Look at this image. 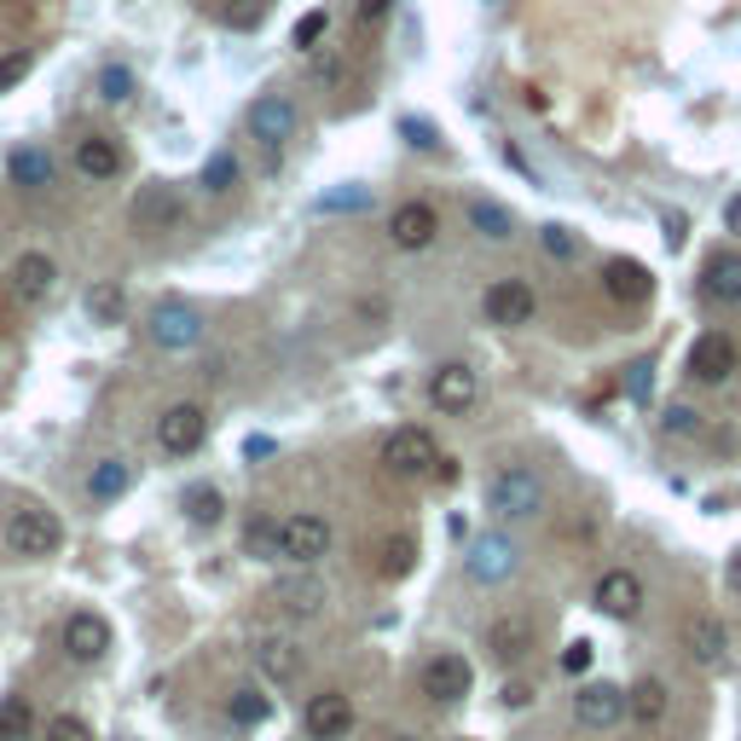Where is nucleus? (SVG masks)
Instances as JSON below:
<instances>
[{
	"label": "nucleus",
	"instance_id": "nucleus-1",
	"mask_svg": "<svg viewBox=\"0 0 741 741\" xmlns=\"http://www.w3.org/2000/svg\"><path fill=\"white\" fill-rule=\"evenodd\" d=\"M487 510L504 522H533V516H545V481L522 470V464H510L487 481Z\"/></svg>",
	"mask_w": 741,
	"mask_h": 741
},
{
	"label": "nucleus",
	"instance_id": "nucleus-2",
	"mask_svg": "<svg viewBox=\"0 0 741 741\" xmlns=\"http://www.w3.org/2000/svg\"><path fill=\"white\" fill-rule=\"evenodd\" d=\"M434 464H441V446H434L429 429L405 423V429H389V434H382V470H389V475L423 481V475H434Z\"/></svg>",
	"mask_w": 741,
	"mask_h": 741
},
{
	"label": "nucleus",
	"instance_id": "nucleus-3",
	"mask_svg": "<svg viewBox=\"0 0 741 741\" xmlns=\"http://www.w3.org/2000/svg\"><path fill=\"white\" fill-rule=\"evenodd\" d=\"M64 545V522L53 516V510H41V504H23L12 510V522H7V550L12 556H53Z\"/></svg>",
	"mask_w": 741,
	"mask_h": 741
},
{
	"label": "nucleus",
	"instance_id": "nucleus-4",
	"mask_svg": "<svg viewBox=\"0 0 741 741\" xmlns=\"http://www.w3.org/2000/svg\"><path fill=\"white\" fill-rule=\"evenodd\" d=\"M330 550V522L325 516H285L278 522V556L296 562V568H313Z\"/></svg>",
	"mask_w": 741,
	"mask_h": 741
},
{
	"label": "nucleus",
	"instance_id": "nucleus-5",
	"mask_svg": "<svg viewBox=\"0 0 741 741\" xmlns=\"http://www.w3.org/2000/svg\"><path fill=\"white\" fill-rule=\"evenodd\" d=\"M203 434H209V412H203V405H192V400L168 405V412L157 418V446H163L168 457H192V452L203 446Z\"/></svg>",
	"mask_w": 741,
	"mask_h": 741
},
{
	"label": "nucleus",
	"instance_id": "nucleus-6",
	"mask_svg": "<svg viewBox=\"0 0 741 741\" xmlns=\"http://www.w3.org/2000/svg\"><path fill=\"white\" fill-rule=\"evenodd\" d=\"M418 683H423V696H429L434 707H452V701H464V696H470L475 672H470V660H464V655H434V660H423Z\"/></svg>",
	"mask_w": 741,
	"mask_h": 741
},
{
	"label": "nucleus",
	"instance_id": "nucleus-7",
	"mask_svg": "<svg viewBox=\"0 0 741 741\" xmlns=\"http://www.w3.org/2000/svg\"><path fill=\"white\" fill-rule=\"evenodd\" d=\"M151 342L168 348V353H186L203 342V319L197 308H186V301H163L157 313H151Z\"/></svg>",
	"mask_w": 741,
	"mask_h": 741
},
{
	"label": "nucleus",
	"instance_id": "nucleus-8",
	"mask_svg": "<svg viewBox=\"0 0 741 741\" xmlns=\"http://www.w3.org/2000/svg\"><path fill=\"white\" fill-rule=\"evenodd\" d=\"M296 127H301V111H296V99H285V93H261L249 105V134L261 145H285Z\"/></svg>",
	"mask_w": 741,
	"mask_h": 741
},
{
	"label": "nucleus",
	"instance_id": "nucleus-9",
	"mask_svg": "<svg viewBox=\"0 0 741 741\" xmlns=\"http://www.w3.org/2000/svg\"><path fill=\"white\" fill-rule=\"evenodd\" d=\"M533 290H527V278H498V285H487V296H481V313H487V325H527L533 319Z\"/></svg>",
	"mask_w": 741,
	"mask_h": 741
},
{
	"label": "nucleus",
	"instance_id": "nucleus-10",
	"mask_svg": "<svg viewBox=\"0 0 741 741\" xmlns=\"http://www.w3.org/2000/svg\"><path fill=\"white\" fill-rule=\"evenodd\" d=\"M655 278L644 261H631V255H615V261H603V296L620 301V308H637V301H649Z\"/></svg>",
	"mask_w": 741,
	"mask_h": 741
},
{
	"label": "nucleus",
	"instance_id": "nucleus-11",
	"mask_svg": "<svg viewBox=\"0 0 741 741\" xmlns=\"http://www.w3.org/2000/svg\"><path fill=\"white\" fill-rule=\"evenodd\" d=\"M301 724H308L313 741H342L353 730V701L337 696V689H325V696H313L308 707H301Z\"/></svg>",
	"mask_w": 741,
	"mask_h": 741
},
{
	"label": "nucleus",
	"instance_id": "nucleus-12",
	"mask_svg": "<svg viewBox=\"0 0 741 741\" xmlns=\"http://www.w3.org/2000/svg\"><path fill=\"white\" fill-rule=\"evenodd\" d=\"M105 649H111V626H105V615L82 608V615H70V620H64V655H70V660L93 667V660H105Z\"/></svg>",
	"mask_w": 741,
	"mask_h": 741
},
{
	"label": "nucleus",
	"instance_id": "nucleus-13",
	"mask_svg": "<svg viewBox=\"0 0 741 741\" xmlns=\"http://www.w3.org/2000/svg\"><path fill=\"white\" fill-rule=\"evenodd\" d=\"M574 719H579L585 730L620 724V719H626V689H615V683H585L579 696H574Z\"/></svg>",
	"mask_w": 741,
	"mask_h": 741
},
{
	"label": "nucleus",
	"instance_id": "nucleus-14",
	"mask_svg": "<svg viewBox=\"0 0 741 741\" xmlns=\"http://www.w3.org/2000/svg\"><path fill=\"white\" fill-rule=\"evenodd\" d=\"M470 574L481 585H498L516 574V545L504 539V533H481V539H470Z\"/></svg>",
	"mask_w": 741,
	"mask_h": 741
},
{
	"label": "nucleus",
	"instance_id": "nucleus-15",
	"mask_svg": "<svg viewBox=\"0 0 741 741\" xmlns=\"http://www.w3.org/2000/svg\"><path fill=\"white\" fill-rule=\"evenodd\" d=\"M53 285H59V261L47 249H23L18 261H12V290L23 301H47V296H53Z\"/></svg>",
	"mask_w": 741,
	"mask_h": 741
},
{
	"label": "nucleus",
	"instance_id": "nucleus-16",
	"mask_svg": "<svg viewBox=\"0 0 741 741\" xmlns=\"http://www.w3.org/2000/svg\"><path fill=\"white\" fill-rule=\"evenodd\" d=\"M475 394H481L475 371H470V366H457V360H452V366H441V371L429 377V400L441 405V412H470Z\"/></svg>",
	"mask_w": 741,
	"mask_h": 741
},
{
	"label": "nucleus",
	"instance_id": "nucleus-17",
	"mask_svg": "<svg viewBox=\"0 0 741 741\" xmlns=\"http://www.w3.org/2000/svg\"><path fill=\"white\" fill-rule=\"evenodd\" d=\"M597 608H603V615H615V620H631L637 608H644V579H637L631 568H608L597 579Z\"/></svg>",
	"mask_w": 741,
	"mask_h": 741
},
{
	"label": "nucleus",
	"instance_id": "nucleus-18",
	"mask_svg": "<svg viewBox=\"0 0 741 741\" xmlns=\"http://www.w3.org/2000/svg\"><path fill=\"white\" fill-rule=\"evenodd\" d=\"M434 233H441V215H434L429 203H400V209L389 215V238L400 249H429Z\"/></svg>",
	"mask_w": 741,
	"mask_h": 741
},
{
	"label": "nucleus",
	"instance_id": "nucleus-19",
	"mask_svg": "<svg viewBox=\"0 0 741 741\" xmlns=\"http://www.w3.org/2000/svg\"><path fill=\"white\" fill-rule=\"evenodd\" d=\"M735 371V342L719 337V330H707V337L689 342V377H701V382H724Z\"/></svg>",
	"mask_w": 741,
	"mask_h": 741
},
{
	"label": "nucleus",
	"instance_id": "nucleus-20",
	"mask_svg": "<svg viewBox=\"0 0 741 741\" xmlns=\"http://www.w3.org/2000/svg\"><path fill=\"white\" fill-rule=\"evenodd\" d=\"M487 649H493V660H504V667L527 660L533 655V620L527 615H498L487 626Z\"/></svg>",
	"mask_w": 741,
	"mask_h": 741
},
{
	"label": "nucleus",
	"instance_id": "nucleus-21",
	"mask_svg": "<svg viewBox=\"0 0 741 741\" xmlns=\"http://www.w3.org/2000/svg\"><path fill=\"white\" fill-rule=\"evenodd\" d=\"M366 556H371V574L377 579H405V574L418 568V539H412V533H382Z\"/></svg>",
	"mask_w": 741,
	"mask_h": 741
},
{
	"label": "nucleus",
	"instance_id": "nucleus-22",
	"mask_svg": "<svg viewBox=\"0 0 741 741\" xmlns=\"http://www.w3.org/2000/svg\"><path fill=\"white\" fill-rule=\"evenodd\" d=\"M181 215H186V203H181L174 186H145L134 197V226H140V233H163V226H174Z\"/></svg>",
	"mask_w": 741,
	"mask_h": 741
},
{
	"label": "nucleus",
	"instance_id": "nucleus-23",
	"mask_svg": "<svg viewBox=\"0 0 741 741\" xmlns=\"http://www.w3.org/2000/svg\"><path fill=\"white\" fill-rule=\"evenodd\" d=\"M272 603L285 608V615L308 620V615H319V608H325V579L319 574H290V579L272 585Z\"/></svg>",
	"mask_w": 741,
	"mask_h": 741
},
{
	"label": "nucleus",
	"instance_id": "nucleus-24",
	"mask_svg": "<svg viewBox=\"0 0 741 741\" xmlns=\"http://www.w3.org/2000/svg\"><path fill=\"white\" fill-rule=\"evenodd\" d=\"M75 168H82L88 181H116L122 174V145L105 140V134H88L82 145H75Z\"/></svg>",
	"mask_w": 741,
	"mask_h": 741
},
{
	"label": "nucleus",
	"instance_id": "nucleus-25",
	"mask_svg": "<svg viewBox=\"0 0 741 741\" xmlns=\"http://www.w3.org/2000/svg\"><path fill=\"white\" fill-rule=\"evenodd\" d=\"M683 644H689V660H701V667H719L724 649H730V637H724V626L712 620V615H696V620L683 626Z\"/></svg>",
	"mask_w": 741,
	"mask_h": 741
},
{
	"label": "nucleus",
	"instance_id": "nucleus-26",
	"mask_svg": "<svg viewBox=\"0 0 741 741\" xmlns=\"http://www.w3.org/2000/svg\"><path fill=\"white\" fill-rule=\"evenodd\" d=\"M255 660H261V672L272 683H296L301 678V649L290 644V637H267V644L255 649Z\"/></svg>",
	"mask_w": 741,
	"mask_h": 741
},
{
	"label": "nucleus",
	"instance_id": "nucleus-27",
	"mask_svg": "<svg viewBox=\"0 0 741 741\" xmlns=\"http://www.w3.org/2000/svg\"><path fill=\"white\" fill-rule=\"evenodd\" d=\"M7 174L18 186H30V192H41V186H53V157H47L41 145H18L12 157H7Z\"/></svg>",
	"mask_w": 741,
	"mask_h": 741
},
{
	"label": "nucleus",
	"instance_id": "nucleus-28",
	"mask_svg": "<svg viewBox=\"0 0 741 741\" xmlns=\"http://www.w3.org/2000/svg\"><path fill=\"white\" fill-rule=\"evenodd\" d=\"M701 290L712 301H741V255H712L701 272Z\"/></svg>",
	"mask_w": 741,
	"mask_h": 741
},
{
	"label": "nucleus",
	"instance_id": "nucleus-29",
	"mask_svg": "<svg viewBox=\"0 0 741 741\" xmlns=\"http://www.w3.org/2000/svg\"><path fill=\"white\" fill-rule=\"evenodd\" d=\"M626 712H631L637 724H660V719H667V683L644 678V683H637L631 696H626Z\"/></svg>",
	"mask_w": 741,
	"mask_h": 741
},
{
	"label": "nucleus",
	"instance_id": "nucleus-30",
	"mask_svg": "<svg viewBox=\"0 0 741 741\" xmlns=\"http://www.w3.org/2000/svg\"><path fill=\"white\" fill-rule=\"evenodd\" d=\"M127 481H134V470H127L122 457H105V464H93L88 493H93L99 504H111V498H122V493H127Z\"/></svg>",
	"mask_w": 741,
	"mask_h": 741
},
{
	"label": "nucleus",
	"instance_id": "nucleus-31",
	"mask_svg": "<svg viewBox=\"0 0 741 741\" xmlns=\"http://www.w3.org/2000/svg\"><path fill=\"white\" fill-rule=\"evenodd\" d=\"M464 215H470V226H475L481 238H510V233H516L510 209H498V203H487V197H470V203H464Z\"/></svg>",
	"mask_w": 741,
	"mask_h": 741
},
{
	"label": "nucleus",
	"instance_id": "nucleus-32",
	"mask_svg": "<svg viewBox=\"0 0 741 741\" xmlns=\"http://www.w3.org/2000/svg\"><path fill=\"white\" fill-rule=\"evenodd\" d=\"M220 510H226V498H220V487H186V516L197 522V527H215L220 522Z\"/></svg>",
	"mask_w": 741,
	"mask_h": 741
},
{
	"label": "nucleus",
	"instance_id": "nucleus-33",
	"mask_svg": "<svg viewBox=\"0 0 741 741\" xmlns=\"http://www.w3.org/2000/svg\"><path fill=\"white\" fill-rule=\"evenodd\" d=\"M226 712H233V724L255 730V724H267V712H272V701L261 696V689H238V696H233V701H226Z\"/></svg>",
	"mask_w": 741,
	"mask_h": 741
},
{
	"label": "nucleus",
	"instance_id": "nucleus-34",
	"mask_svg": "<svg viewBox=\"0 0 741 741\" xmlns=\"http://www.w3.org/2000/svg\"><path fill=\"white\" fill-rule=\"evenodd\" d=\"M30 724H35V712H30V701H23V696L0 701V741H23V735H30Z\"/></svg>",
	"mask_w": 741,
	"mask_h": 741
},
{
	"label": "nucleus",
	"instance_id": "nucleus-35",
	"mask_svg": "<svg viewBox=\"0 0 741 741\" xmlns=\"http://www.w3.org/2000/svg\"><path fill=\"white\" fill-rule=\"evenodd\" d=\"M122 308H127V296H122L116 285H93V290H88V319H93V325H116Z\"/></svg>",
	"mask_w": 741,
	"mask_h": 741
},
{
	"label": "nucleus",
	"instance_id": "nucleus-36",
	"mask_svg": "<svg viewBox=\"0 0 741 741\" xmlns=\"http://www.w3.org/2000/svg\"><path fill=\"white\" fill-rule=\"evenodd\" d=\"M238 186V157L233 151H215L209 163H203V192H233Z\"/></svg>",
	"mask_w": 741,
	"mask_h": 741
},
{
	"label": "nucleus",
	"instance_id": "nucleus-37",
	"mask_svg": "<svg viewBox=\"0 0 741 741\" xmlns=\"http://www.w3.org/2000/svg\"><path fill=\"white\" fill-rule=\"evenodd\" d=\"M99 99H111V105H122V99H134V70L105 64V70H99Z\"/></svg>",
	"mask_w": 741,
	"mask_h": 741
},
{
	"label": "nucleus",
	"instance_id": "nucleus-38",
	"mask_svg": "<svg viewBox=\"0 0 741 741\" xmlns=\"http://www.w3.org/2000/svg\"><path fill=\"white\" fill-rule=\"evenodd\" d=\"M244 545H249V556H278V522L272 516H255L244 527Z\"/></svg>",
	"mask_w": 741,
	"mask_h": 741
},
{
	"label": "nucleus",
	"instance_id": "nucleus-39",
	"mask_svg": "<svg viewBox=\"0 0 741 741\" xmlns=\"http://www.w3.org/2000/svg\"><path fill=\"white\" fill-rule=\"evenodd\" d=\"M47 741H93V730L75 712H59V719H47Z\"/></svg>",
	"mask_w": 741,
	"mask_h": 741
},
{
	"label": "nucleus",
	"instance_id": "nucleus-40",
	"mask_svg": "<svg viewBox=\"0 0 741 741\" xmlns=\"http://www.w3.org/2000/svg\"><path fill=\"white\" fill-rule=\"evenodd\" d=\"M325 30H330V18H325V12H301V18H296V35H290V41H296V47H308V53H313Z\"/></svg>",
	"mask_w": 741,
	"mask_h": 741
},
{
	"label": "nucleus",
	"instance_id": "nucleus-41",
	"mask_svg": "<svg viewBox=\"0 0 741 741\" xmlns=\"http://www.w3.org/2000/svg\"><path fill=\"white\" fill-rule=\"evenodd\" d=\"M539 244H545V255H556V261H568V255L579 249V244H574V233H568V226H556V220L539 233Z\"/></svg>",
	"mask_w": 741,
	"mask_h": 741
},
{
	"label": "nucleus",
	"instance_id": "nucleus-42",
	"mask_svg": "<svg viewBox=\"0 0 741 741\" xmlns=\"http://www.w3.org/2000/svg\"><path fill=\"white\" fill-rule=\"evenodd\" d=\"M220 18L233 23V30H255V23H261V0H233Z\"/></svg>",
	"mask_w": 741,
	"mask_h": 741
},
{
	"label": "nucleus",
	"instance_id": "nucleus-43",
	"mask_svg": "<svg viewBox=\"0 0 741 741\" xmlns=\"http://www.w3.org/2000/svg\"><path fill=\"white\" fill-rule=\"evenodd\" d=\"M23 75H30V53H0V93L18 88Z\"/></svg>",
	"mask_w": 741,
	"mask_h": 741
},
{
	"label": "nucleus",
	"instance_id": "nucleus-44",
	"mask_svg": "<svg viewBox=\"0 0 741 741\" xmlns=\"http://www.w3.org/2000/svg\"><path fill=\"white\" fill-rule=\"evenodd\" d=\"M405 134H412V145H423V151H434V145H441V134H434V122H418V116H405Z\"/></svg>",
	"mask_w": 741,
	"mask_h": 741
},
{
	"label": "nucleus",
	"instance_id": "nucleus-45",
	"mask_svg": "<svg viewBox=\"0 0 741 741\" xmlns=\"http://www.w3.org/2000/svg\"><path fill=\"white\" fill-rule=\"evenodd\" d=\"M371 192H360V186H348V192H330L325 203H319V209H360V203H366Z\"/></svg>",
	"mask_w": 741,
	"mask_h": 741
},
{
	"label": "nucleus",
	"instance_id": "nucleus-46",
	"mask_svg": "<svg viewBox=\"0 0 741 741\" xmlns=\"http://www.w3.org/2000/svg\"><path fill=\"white\" fill-rule=\"evenodd\" d=\"M562 667H568V672H585V667H591V644H585V637H574L568 655H562Z\"/></svg>",
	"mask_w": 741,
	"mask_h": 741
},
{
	"label": "nucleus",
	"instance_id": "nucleus-47",
	"mask_svg": "<svg viewBox=\"0 0 741 741\" xmlns=\"http://www.w3.org/2000/svg\"><path fill=\"white\" fill-rule=\"evenodd\" d=\"M353 12H360L366 23H382V18L394 12V0H360V7H353Z\"/></svg>",
	"mask_w": 741,
	"mask_h": 741
},
{
	"label": "nucleus",
	"instance_id": "nucleus-48",
	"mask_svg": "<svg viewBox=\"0 0 741 741\" xmlns=\"http://www.w3.org/2000/svg\"><path fill=\"white\" fill-rule=\"evenodd\" d=\"M527 701H533L527 683H504V707H527Z\"/></svg>",
	"mask_w": 741,
	"mask_h": 741
},
{
	"label": "nucleus",
	"instance_id": "nucleus-49",
	"mask_svg": "<svg viewBox=\"0 0 741 741\" xmlns=\"http://www.w3.org/2000/svg\"><path fill=\"white\" fill-rule=\"evenodd\" d=\"M631 394H637V400L649 394V366H631Z\"/></svg>",
	"mask_w": 741,
	"mask_h": 741
},
{
	"label": "nucleus",
	"instance_id": "nucleus-50",
	"mask_svg": "<svg viewBox=\"0 0 741 741\" xmlns=\"http://www.w3.org/2000/svg\"><path fill=\"white\" fill-rule=\"evenodd\" d=\"M452 475H457V457H446V452H441V464H434V475H429V481H452Z\"/></svg>",
	"mask_w": 741,
	"mask_h": 741
},
{
	"label": "nucleus",
	"instance_id": "nucleus-51",
	"mask_svg": "<svg viewBox=\"0 0 741 741\" xmlns=\"http://www.w3.org/2000/svg\"><path fill=\"white\" fill-rule=\"evenodd\" d=\"M667 244H672V249L683 244V215H667Z\"/></svg>",
	"mask_w": 741,
	"mask_h": 741
},
{
	"label": "nucleus",
	"instance_id": "nucleus-52",
	"mask_svg": "<svg viewBox=\"0 0 741 741\" xmlns=\"http://www.w3.org/2000/svg\"><path fill=\"white\" fill-rule=\"evenodd\" d=\"M672 434H689V429H696V418H689V412H672V423H667Z\"/></svg>",
	"mask_w": 741,
	"mask_h": 741
},
{
	"label": "nucleus",
	"instance_id": "nucleus-53",
	"mask_svg": "<svg viewBox=\"0 0 741 741\" xmlns=\"http://www.w3.org/2000/svg\"><path fill=\"white\" fill-rule=\"evenodd\" d=\"M724 220H730V233H741V197H735L730 209H724Z\"/></svg>",
	"mask_w": 741,
	"mask_h": 741
},
{
	"label": "nucleus",
	"instance_id": "nucleus-54",
	"mask_svg": "<svg viewBox=\"0 0 741 741\" xmlns=\"http://www.w3.org/2000/svg\"><path fill=\"white\" fill-rule=\"evenodd\" d=\"M724 579H730V585H735V591H741V550L730 556V574H724Z\"/></svg>",
	"mask_w": 741,
	"mask_h": 741
},
{
	"label": "nucleus",
	"instance_id": "nucleus-55",
	"mask_svg": "<svg viewBox=\"0 0 741 741\" xmlns=\"http://www.w3.org/2000/svg\"><path fill=\"white\" fill-rule=\"evenodd\" d=\"M389 741H418V735H389Z\"/></svg>",
	"mask_w": 741,
	"mask_h": 741
}]
</instances>
